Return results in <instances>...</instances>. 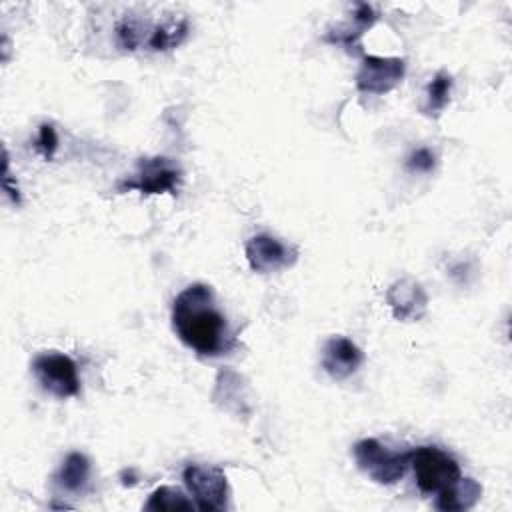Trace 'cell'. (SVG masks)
<instances>
[{"label": "cell", "instance_id": "obj_1", "mask_svg": "<svg viewBox=\"0 0 512 512\" xmlns=\"http://www.w3.org/2000/svg\"><path fill=\"white\" fill-rule=\"evenodd\" d=\"M172 328L200 356H222L236 346V336L208 284H190L176 296L172 304Z\"/></svg>", "mask_w": 512, "mask_h": 512}, {"label": "cell", "instance_id": "obj_2", "mask_svg": "<svg viewBox=\"0 0 512 512\" xmlns=\"http://www.w3.org/2000/svg\"><path fill=\"white\" fill-rule=\"evenodd\" d=\"M352 456L358 468L376 484L390 486L404 478L410 466V452H398L386 448L376 438H364L354 444Z\"/></svg>", "mask_w": 512, "mask_h": 512}, {"label": "cell", "instance_id": "obj_3", "mask_svg": "<svg viewBox=\"0 0 512 512\" xmlns=\"http://www.w3.org/2000/svg\"><path fill=\"white\" fill-rule=\"evenodd\" d=\"M410 466L422 494H440L462 476L456 458L438 446H420L412 450Z\"/></svg>", "mask_w": 512, "mask_h": 512}, {"label": "cell", "instance_id": "obj_4", "mask_svg": "<svg viewBox=\"0 0 512 512\" xmlns=\"http://www.w3.org/2000/svg\"><path fill=\"white\" fill-rule=\"evenodd\" d=\"M184 484L200 510L228 508V480L222 468L212 464H188L182 472Z\"/></svg>", "mask_w": 512, "mask_h": 512}, {"label": "cell", "instance_id": "obj_5", "mask_svg": "<svg viewBox=\"0 0 512 512\" xmlns=\"http://www.w3.org/2000/svg\"><path fill=\"white\" fill-rule=\"evenodd\" d=\"M180 182H182V170L174 160L164 156H152V158H142L138 162L136 172L130 178L122 180L118 184V190L120 192L138 190L140 194H162V192L174 194Z\"/></svg>", "mask_w": 512, "mask_h": 512}, {"label": "cell", "instance_id": "obj_6", "mask_svg": "<svg viewBox=\"0 0 512 512\" xmlns=\"http://www.w3.org/2000/svg\"><path fill=\"white\" fill-rule=\"evenodd\" d=\"M38 384L56 398H70L80 392V376L76 362L60 352L38 354L32 362Z\"/></svg>", "mask_w": 512, "mask_h": 512}, {"label": "cell", "instance_id": "obj_7", "mask_svg": "<svg viewBox=\"0 0 512 512\" xmlns=\"http://www.w3.org/2000/svg\"><path fill=\"white\" fill-rule=\"evenodd\" d=\"M246 260L258 274L290 268L298 260V248L272 234H256L246 242Z\"/></svg>", "mask_w": 512, "mask_h": 512}, {"label": "cell", "instance_id": "obj_8", "mask_svg": "<svg viewBox=\"0 0 512 512\" xmlns=\"http://www.w3.org/2000/svg\"><path fill=\"white\" fill-rule=\"evenodd\" d=\"M406 72V62L396 56H364L356 72V88L368 94H386L396 88Z\"/></svg>", "mask_w": 512, "mask_h": 512}, {"label": "cell", "instance_id": "obj_9", "mask_svg": "<svg viewBox=\"0 0 512 512\" xmlns=\"http://www.w3.org/2000/svg\"><path fill=\"white\" fill-rule=\"evenodd\" d=\"M392 316L402 322H416L428 310V294L414 278H400L386 290Z\"/></svg>", "mask_w": 512, "mask_h": 512}, {"label": "cell", "instance_id": "obj_10", "mask_svg": "<svg viewBox=\"0 0 512 512\" xmlns=\"http://www.w3.org/2000/svg\"><path fill=\"white\" fill-rule=\"evenodd\" d=\"M320 364L334 380H346L364 364V352L346 336H332L324 348Z\"/></svg>", "mask_w": 512, "mask_h": 512}, {"label": "cell", "instance_id": "obj_11", "mask_svg": "<svg viewBox=\"0 0 512 512\" xmlns=\"http://www.w3.org/2000/svg\"><path fill=\"white\" fill-rule=\"evenodd\" d=\"M482 496V486L474 478L460 476L450 488L442 490L436 498V508L444 512H462L472 508Z\"/></svg>", "mask_w": 512, "mask_h": 512}, {"label": "cell", "instance_id": "obj_12", "mask_svg": "<svg viewBox=\"0 0 512 512\" xmlns=\"http://www.w3.org/2000/svg\"><path fill=\"white\" fill-rule=\"evenodd\" d=\"M90 472H92L90 460L80 452H70L64 458L62 466L58 468L54 480L62 490L78 494V492H84L88 488Z\"/></svg>", "mask_w": 512, "mask_h": 512}, {"label": "cell", "instance_id": "obj_13", "mask_svg": "<svg viewBox=\"0 0 512 512\" xmlns=\"http://www.w3.org/2000/svg\"><path fill=\"white\" fill-rule=\"evenodd\" d=\"M188 36V20L186 18H170L162 24L152 26L148 36V48L162 52L176 48Z\"/></svg>", "mask_w": 512, "mask_h": 512}, {"label": "cell", "instance_id": "obj_14", "mask_svg": "<svg viewBox=\"0 0 512 512\" xmlns=\"http://www.w3.org/2000/svg\"><path fill=\"white\" fill-rule=\"evenodd\" d=\"M454 80L446 70H440L434 74V78L428 82L424 92V104L422 112L426 116H438L450 102Z\"/></svg>", "mask_w": 512, "mask_h": 512}, {"label": "cell", "instance_id": "obj_15", "mask_svg": "<svg viewBox=\"0 0 512 512\" xmlns=\"http://www.w3.org/2000/svg\"><path fill=\"white\" fill-rule=\"evenodd\" d=\"M194 508H196L194 500H190L180 488H172V486L156 488L144 504V510H156V512H162V510H194Z\"/></svg>", "mask_w": 512, "mask_h": 512}, {"label": "cell", "instance_id": "obj_16", "mask_svg": "<svg viewBox=\"0 0 512 512\" xmlns=\"http://www.w3.org/2000/svg\"><path fill=\"white\" fill-rule=\"evenodd\" d=\"M150 30H152V26H148L146 22H142L134 16H126L116 26V40H118L120 48L136 50L144 42V32H150Z\"/></svg>", "mask_w": 512, "mask_h": 512}, {"label": "cell", "instance_id": "obj_17", "mask_svg": "<svg viewBox=\"0 0 512 512\" xmlns=\"http://www.w3.org/2000/svg\"><path fill=\"white\" fill-rule=\"evenodd\" d=\"M436 166V154L426 148V146H420L416 150L410 152V156L406 158V168L410 172H432Z\"/></svg>", "mask_w": 512, "mask_h": 512}, {"label": "cell", "instance_id": "obj_18", "mask_svg": "<svg viewBox=\"0 0 512 512\" xmlns=\"http://www.w3.org/2000/svg\"><path fill=\"white\" fill-rule=\"evenodd\" d=\"M36 148H38V152H40L46 160H52V156H54V152H56V148H58V134H56V130H54L52 124H48V122L40 124V128H38V138H36Z\"/></svg>", "mask_w": 512, "mask_h": 512}, {"label": "cell", "instance_id": "obj_19", "mask_svg": "<svg viewBox=\"0 0 512 512\" xmlns=\"http://www.w3.org/2000/svg\"><path fill=\"white\" fill-rule=\"evenodd\" d=\"M2 186H4V192L12 198L14 204L20 202V192H18V186L12 184V176H10V170H8V154L4 152V176H2Z\"/></svg>", "mask_w": 512, "mask_h": 512}]
</instances>
